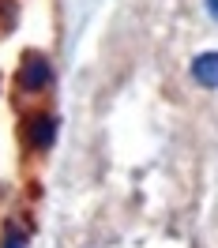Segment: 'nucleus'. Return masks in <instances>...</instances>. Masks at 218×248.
Masks as SVG:
<instances>
[{"label": "nucleus", "instance_id": "nucleus-1", "mask_svg": "<svg viewBox=\"0 0 218 248\" xmlns=\"http://www.w3.org/2000/svg\"><path fill=\"white\" fill-rule=\"evenodd\" d=\"M49 79H53L49 61L42 57V53H27L23 64H19V72H16V83L23 87V91H42V87H49Z\"/></svg>", "mask_w": 218, "mask_h": 248}, {"label": "nucleus", "instance_id": "nucleus-2", "mask_svg": "<svg viewBox=\"0 0 218 248\" xmlns=\"http://www.w3.org/2000/svg\"><path fill=\"white\" fill-rule=\"evenodd\" d=\"M57 140V121L49 117V113H38L27 121V147L31 151H49Z\"/></svg>", "mask_w": 218, "mask_h": 248}, {"label": "nucleus", "instance_id": "nucleus-3", "mask_svg": "<svg viewBox=\"0 0 218 248\" xmlns=\"http://www.w3.org/2000/svg\"><path fill=\"white\" fill-rule=\"evenodd\" d=\"M192 79L200 87H207V91H215L218 87V53H200L192 61Z\"/></svg>", "mask_w": 218, "mask_h": 248}, {"label": "nucleus", "instance_id": "nucleus-4", "mask_svg": "<svg viewBox=\"0 0 218 248\" xmlns=\"http://www.w3.org/2000/svg\"><path fill=\"white\" fill-rule=\"evenodd\" d=\"M0 248H27V233H23V226L4 222V230H0Z\"/></svg>", "mask_w": 218, "mask_h": 248}, {"label": "nucleus", "instance_id": "nucleus-5", "mask_svg": "<svg viewBox=\"0 0 218 248\" xmlns=\"http://www.w3.org/2000/svg\"><path fill=\"white\" fill-rule=\"evenodd\" d=\"M16 23V0H0V27Z\"/></svg>", "mask_w": 218, "mask_h": 248}, {"label": "nucleus", "instance_id": "nucleus-6", "mask_svg": "<svg viewBox=\"0 0 218 248\" xmlns=\"http://www.w3.org/2000/svg\"><path fill=\"white\" fill-rule=\"evenodd\" d=\"M211 12H215V16H218V0H211Z\"/></svg>", "mask_w": 218, "mask_h": 248}]
</instances>
